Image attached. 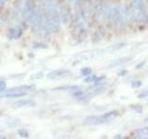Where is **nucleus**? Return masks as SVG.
Returning <instances> with one entry per match:
<instances>
[{
    "label": "nucleus",
    "mask_w": 148,
    "mask_h": 139,
    "mask_svg": "<svg viewBox=\"0 0 148 139\" xmlns=\"http://www.w3.org/2000/svg\"><path fill=\"white\" fill-rule=\"evenodd\" d=\"M71 2L74 3L75 5H77V4H80L82 2V0H71Z\"/></svg>",
    "instance_id": "4be33fe9"
},
{
    "label": "nucleus",
    "mask_w": 148,
    "mask_h": 139,
    "mask_svg": "<svg viewBox=\"0 0 148 139\" xmlns=\"http://www.w3.org/2000/svg\"><path fill=\"white\" fill-rule=\"evenodd\" d=\"M131 109H132L137 113H142L143 112V107L141 105H132Z\"/></svg>",
    "instance_id": "dca6fc26"
},
{
    "label": "nucleus",
    "mask_w": 148,
    "mask_h": 139,
    "mask_svg": "<svg viewBox=\"0 0 148 139\" xmlns=\"http://www.w3.org/2000/svg\"><path fill=\"white\" fill-rule=\"evenodd\" d=\"M6 88H7L6 82L4 80H0V94H3L4 91L6 90Z\"/></svg>",
    "instance_id": "a211bd4d"
},
{
    "label": "nucleus",
    "mask_w": 148,
    "mask_h": 139,
    "mask_svg": "<svg viewBox=\"0 0 148 139\" xmlns=\"http://www.w3.org/2000/svg\"><path fill=\"white\" fill-rule=\"evenodd\" d=\"M114 137H115V138H118V137H119V138H121V136H120V134H117V136H114Z\"/></svg>",
    "instance_id": "5701e85b"
},
{
    "label": "nucleus",
    "mask_w": 148,
    "mask_h": 139,
    "mask_svg": "<svg viewBox=\"0 0 148 139\" xmlns=\"http://www.w3.org/2000/svg\"><path fill=\"white\" fill-rule=\"evenodd\" d=\"M37 11V8L35 6V4L32 0H26V2H24V5L22 7V15L26 20L32 21V18L34 17L35 13Z\"/></svg>",
    "instance_id": "7ed1b4c3"
},
{
    "label": "nucleus",
    "mask_w": 148,
    "mask_h": 139,
    "mask_svg": "<svg viewBox=\"0 0 148 139\" xmlns=\"http://www.w3.org/2000/svg\"><path fill=\"white\" fill-rule=\"evenodd\" d=\"M79 86L77 85H68V86H60V87H56L54 88V90H58V91H71V92H73L77 89H79Z\"/></svg>",
    "instance_id": "9b49d317"
},
{
    "label": "nucleus",
    "mask_w": 148,
    "mask_h": 139,
    "mask_svg": "<svg viewBox=\"0 0 148 139\" xmlns=\"http://www.w3.org/2000/svg\"><path fill=\"white\" fill-rule=\"evenodd\" d=\"M47 47V45H45L44 43H40V42H37V43H34V48H37V49H39V48H46Z\"/></svg>",
    "instance_id": "f3484780"
},
{
    "label": "nucleus",
    "mask_w": 148,
    "mask_h": 139,
    "mask_svg": "<svg viewBox=\"0 0 148 139\" xmlns=\"http://www.w3.org/2000/svg\"><path fill=\"white\" fill-rule=\"evenodd\" d=\"M130 21L143 23L147 21V7L145 0H132Z\"/></svg>",
    "instance_id": "f03ea898"
},
{
    "label": "nucleus",
    "mask_w": 148,
    "mask_h": 139,
    "mask_svg": "<svg viewBox=\"0 0 148 139\" xmlns=\"http://www.w3.org/2000/svg\"><path fill=\"white\" fill-rule=\"evenodd\" d=\"M0 114H1V112H0Z\"/></svg>",
    "instance_id": "b1692460"
},
{
    "label": "nucleus",
    "mask_w": 148,
    "mask_h": 139,
    "mask_svg": "<svg viewBox=\"0 0 148 139\" xmlns=\"http://www.w3.org/2000/svg\"><path fill=\"white\" fill-rule=\"evenodd\" d=\"M59 15L60 20L63 23H68L71 19V9L68 5H63L59 7Z\"/></svg>",
    "instance_id": "39448f33"
},
{
    "label": "nucleus",
    "mask_w": 148,
    "mask_h": 139,
    "mask_svg": "<svg viewBox=\"0 0 148 139\" xmlns=\"http://www.w3.org/2000/svg\"><path fill=\"white\" fill-rule=\"evenodd\" d=\"M18 136H20L21 137L28 138V137L30 136L29 132H28L27 130H25V129H20V130L18 131Z\"/></svg>",
    "instance_id": "ddd939ff"
},
{
    "label": "nucleus",
    "mask_w": 148,
    "mask_h": 139,
    "mask_svg": "<svg viewBox=\"0 0 148 139\" xmlns=\"http://www.w3.org/2000/svg\"><path fill=\"white\" fill-rule=\"evenodd\" d=\"M132 136L133 138L137 139H146L148 138V127H143L136 129L132 133Z\"/></svg>",
    "instance_id": "1a4fd4ad"
},
{
    "label": "nucleus",
    "mask_w": 148,
    "mask_h": 139,
    "mask_svg": "<svg viewBox=\"0 0 148 139\" xmlns=\"http://www.w3.org/2000/svg\"><path fill=\"white\" fill-rule=\"evenodd\" d=\"M8 0H0V8H2L5 7V5L7 4Z\"/></svg>",
    "instance_id": "412c9836"
},
{
    "label": "nucleus",
    "mask_w": 148,
    "mask_h": 139,
    "mask_svg": "<svg viewBox=\"0 0 148 139\" xmlns=\"http://www.w3.org/2000/svg\"><path fill=\"white\" fill-rule=\"evenodd\" d=\"M43 8L45 12L50 31H58L60 29V23H61L58 4L56 2V0H45Z\"/></svg>",
    "instance_id": "f257e3e1"
},
{
    "label": "nucleus",
    "mask_w": 148,
    "mask_h": 139,
    "mask_svg": "<svg viewBox=\"0 0 148 139\" xmlns=\"http://www.w3.org/2000/svg\"><path fill=\"white\" fill-rule=\"evenodd\" d=\"M92 69L91 68H83L81 70V74L82 76L83 77H86L88 75H90V74H92Z\"/></svg>",
    "instance_id": "4468645a"
},
{
    "label": "nucleus",
    "mask_w": 148,
    "mask_h": 139,
    "mask_svg": "<svg viewBox=\"0 0 148 139\" xmlns=\"http://www.w3.org/2000/svg\"><path fill=\"white\" fill-rule=\"evenodd\" d=\"M27 95L26 92H18V91H15V92H8V93H4V94H1V97H5V98H18V97H22L25 96Z\"/></svg>",
    "instance_id": "9d476101"
},
{
    "label": "nucleus",
    "mask_w": 148,
    "mask_h": 139,
    "mask_svg": "<svg viewBox=\"0 0 148 139\" xmlns=\"http://www.w3.org/2000/svg\"><path fill=\"white\" fill-rule=\"evenodd\" d=\"M109 122L108 120L106 118L105 114L103 115H92V116H88L83 120V123L86 125H99V124H103Z\"/></svg>",
    "instance_id": "20e7f679"
},
{
    "label": "nucleus",
    "mask_w": 148,
    "mask_h": 139,
    "mask_svg": "<svg viewBox=\"0 0 148 139\" xmlns=\"http://www.w3.org/2000/svg\"><path fill=\"white\" fill-rule=\"evenodd\" d=\"M71 74V72L69 70H65V69H61V70H56V71H52L50 72L47 74V78L49 79H61V78H65L68 77Z\"/></svg>",
    "instance_id": "423d86ee"
},
{
    "label": "nucleus",
    "mask_w": 148,
    "mask_h": 139,
    "mask_svg": "<svg viewBox=\"0 0 148 139\" xmlns=\"http://www.w3.org/2000/svg\"><path fill=\"white\" fill-rule=\"evenodd\" d=\"M96 78H97L96 75H94V74H90V75H88V76L85 77L84 82H85V83H95V80H96Z\"/></svg>",
    "instance_id": "2eb2a0df"
},
{
    "label": "nucleus",
    "mask_w": 148,
    "mask_h": 139,
    "mask_svg": "<svg viewBox=\"0 0 148 139\" xmlns=\"http://www.w3.org/2000/svg\"><path fill=\"white\" fill-rule=\"evenodd\" d=\"M22 32H23V30L21 27H12L8 32V39H10V40L18 39L22 35Z\"/></svg>",
    "instance_id": "6e6552de"
},
{
    "label": "nucleus",
    "mask_w": 148,
    "mask_h": 139,
    "mask_svg": "<svg viewBox=\"0 0 148 139\" xmlns=\"http://www.w3.org/2000/svg\"><path fill=\"white\" fill-rule=\"evenodd\" d=\"M147 96H148V93L146 90L145 91H143L141 94H139L138 95V98H140V99H145V98H147Z\"/></svg>",
    "instance_id": "aec40b11"
},
{
    "label": "nucleus",
    "mask_w": 148,
    "mask_h": 139,
    "mask_svg": "<svg viewBox=\"0 0 148 139\" xmlns=\"http://www.w3.org/2000/svg\"><path fill=\"white\" fill-rule=\"evenodd\" d=\"M130 59H131V58H119V59L115 60V61L112 64H110V66H112V67L119 66V65H121V64H124V63L128 62Z\"/></svg>",
    "instance_id": "f8f14e48"
},
{
    "label": "nucleus",
    "mask_w": 148,
    "mask_h": 139,
    "mask_svg": "<svg viewBox=\"0 0 148 139\" xmlns=\"http://www.w3.org/2000/svg\"><path fill=\"white\" fill-rule=\"evenodd\" d=\"M36 105L35 101L32 99H28V98H23V99H18L16 102L13 103L14 108H24V107H34Z\"/></svg>",
    "instance_id": "0eeeda50"
},
{
    "label": "nucleus",
    "mask_w": 148,
    "mask_h": 139,
    "mask_svg": "<svg viewBox=\"0 0 148 139\" xmlns=\"http://www.w3.org/2000/svg\"><path fill=\"white\" fill-rule=\"evenodd\" d=\"M142 85H143L142 81H133L132 83V87H133V88H138V87H141Z\"/></svg>",
    "instance_id": "6ab92c4d"
}]
</instances>
